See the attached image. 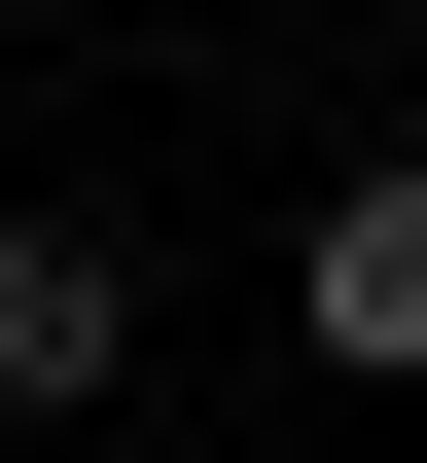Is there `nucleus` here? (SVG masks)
<instances>
[{"instance_id": "f257e3e1", "label": "nucleus", "mask_w": 427, "mask_h": 463, "mask_svg": "<svg viewBox=\"0 0 427 463\" xmlns=\"http://www.w3.org/2000/svg\"><path fill=\"white\" fill-rule=\"evenodd\" d=\"M143 392V250L107 214H0V428H107Z\"/></svg>"}, {"instance_id": "f03ea898", "label": "nucleus", "mask_w": 427, "mask_h": 463, "mask_svg": "<svg viewBox=\"0 0 427 463\" xmlns=\"http://www.w3.org/2000/svg\"><path fill=\"white\" fill-rule=\"evenodd\" d=\"M285 286H320V356H357V392H427V178H320Z\"/></svg>"}]
</instances>
